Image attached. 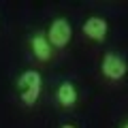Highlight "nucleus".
Segmentation results:
<instances>
[{
    "mask_svg": "<svg viewBox=\"0 0 128 128\" xmlns=\"http://www.w3.org/2000/svg\"><path fill=\"white\" fill-rule=\"evenodd\" d=\"M17 96H19V102L24 107H34L38 102L43 94V75L34 68H24L22 73L17 75Z\"/></svg>",
    "mask_w": 128,
    "mask_h": 128,
    "instance_id": "obj_1",
    "label": "nucleus"
},
{
    "mask_svg": "<svg viewBox=\"0 0 128 128\" xmlns=\"http://www.w3.org/2000/svg\"><path fill=\"white\" fill-rule=\"evenodd\" d=\"M45 36H47V41H49V45L54 47V49H64V47L70 43V38H73L70 19L62 17V15L54 17L49 22V26H47V30H45Z\"/></svg>",
    "mask_w": 128,
    "mask_h": 128,
    "instance_id": "obj_2",
    "label": "nucleus"
},
{
    "mask_svg": "<svg viewBox=\"0 0 128 128\" xmlns=\"http://www.w3.org/2000/svg\"><path fill=\"white\" fill-rule=\"evenodd\" d=\"M100 73L109 81H122L128 73V62L122 54L118 51H105L100 60Z\"/></svg>",
    "mask_w": 128,
    "mask_h": 128,
    "instance_id": "obj_3",
    "label": "nucleus"
},
{
    "mask_svg": "<svg viewBox=\"0 0 128 128\" xmlns=\"http://www.w3.org/2000/svg\"><path fill=\"white\" fill-rule=\"evenodd\" d=\"M81 32L90 38V41L102 43L107 38V34H109V24H107V19L100 17V15H90V17L83 22Z\"/></svg>",
    "mask_w": 128,
    "mask_h": 128,
    "instance_id": "obj_4",
    "label": "nucleus"
},
{
    "mask_svg": "<svg viewBox=\"0 0 128 128\" xmlns=\"http://www.w3.org/2000/svg\"><path fill=\"white\" fill-rule=\"evenodd\" d=\"M54 98L62 109H73L79 100V90L70 79H64L56 86V92H54Z\"/></svg>",
    "mask_w": 128,
    "mask_h": 128,
    "instance_id": "obj_5",
    "label": "nucleus"
},
{
    "mask_svg": "<svg viewBox=\"0 0 128 128\" xmlns=\"http://www.w3.org/2000/svg\"><path fill=\"white\" fill-rule=\"evenodd\" d=\"M28 47H30L32 56L38 60V62H49L51 56H54V47L49 45V41H47L45 32H34L30 38H28Z\"/></svg>",
    "mask_w": 128,
    "mask_h": 128,
    "instance_id": "obj_6",
    "label": "nucleus"
},
{
    "mask_svg": "<svg viewBox=\"0 0 128 128\" xmlns=\"http://www.w3.org/2000/svg\"><path fill=\"white\" fill-rule=\"evenodd\" d=\"M58 128H77L75 124H62V126H58Z\"/></svg>",
    "mask_w": 128,
    "mask_h": 128,
    "instance_id": "obj_7",
    "label": "nucleus"
},
{
    "mask_svg": "<svg viewBox=\"0 0 128 128\" xmlns=\"http://www.w3.org/2000/svg\"><path fill=\"white\" fill-rule=\"evenodd\" d=\"M120 128H128V122H124V124H122V126H120Z\"/></svg>",
    "mask_w": 128,
    "mask_h": 128,
    "instance_id": "obj_8",
    "label": "nucleus"
}]
</instances>
